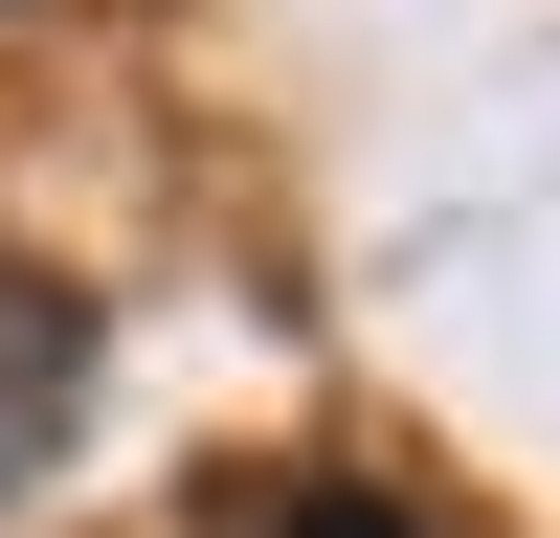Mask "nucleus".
<instances>
[{
	"label": "nucleus",
	"instance_id": "f257e3e1",
	"mask_svg": "<svg viewBox=\"0 0 560 538\" xmlns=\"http://www.w3.org/2000/svg\"><path fill=\"white\" fill-rule=\"evenodd\" d=\"M68 404H90V314L45 292V269H0V493L68 448Z\"/></svg>",
	"mask_w": 560,
	"mask_h": 538
},
{
	"label": "nucleus",
	"instance_id": "f03ea898",
	"mask_svg": "<svg viewBox=\"0 0 560 538\" xmlns=\"http://www.w3.org/2000/svg\"><path fill=\"white\" fill-rule=\"evenodd\" d=\"M269 538H404V516H382V493H359V471H314L292 516H269Z\"/></svg>",
	"mask_w": 560,
	"mask_h": 538
}]
</instances>
